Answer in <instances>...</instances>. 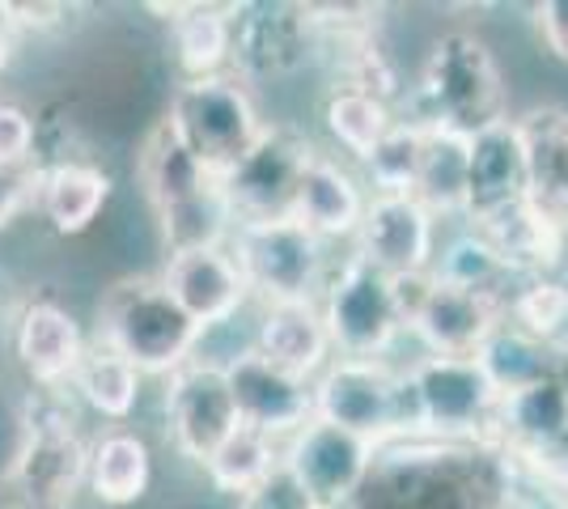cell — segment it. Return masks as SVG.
<instances>
[{"label": "cell", "instance_id": "obj_1", "mask_svg": "<svg viewBox=\"0 0 568 509\" xmlns=\"http://www.w3.org/2000/svg\"><path fill=\"white\" fill-rule=\"evenodd\" d=\"M518 471L497 441L395 437L374 450L365 485L344 509H505Z\"/></svg>", "mask_w": 568, "mask_h": 509}, {"label": "cell", "instance_id": "obj_2", "mask_svg": "<svg viewBox=\"0 0 568 509\" xmlns=\"http://www.w3.org/2000/svg\"><path fill=\"white\" fill-rule=\"evenodd\" d=\"M90 476V441L77 429L72 390L30 387L18 441L0 467V509H77Z\"/></svg>", "mask_w": 568, "mask_h": 509}, {"label": "cell", "instance_id": "obj_3", "mask_svg": "<svg viewBox=\"0 0 568 509\" xmlns=\"http://www.w3.org/2000/svg\"><path fill=\"white\" fill-rule=\"evenodd\" d=\"M412 120L475 136L493 123L509 120V90L497 64V51L471 30H446L428 43L420 81L407 98Z\"/></svg>", "mask_w": 568, "mask_h": 509}, {"label": "cell", "instance_id": "obj_4", "mask_svg": "<svg viewBox=\"0 0 568 509\" xmlns=\"http://www.w3.org/2000/svg\"><path fill=\"white\" fill-rule=\"evenodd\" d=\"M94 339L115 348L119 357L132 362L141 374L166 378L195 357L204 332L170 297L162 276H119L98 302Z\"/></svg>", "mask_w": 568, "mask_h": 509}, {"label": "cell", "instance_id": "obj_5", "mask_svg": "<svg viewBox=\"0 0 568 509\" xmlns=\"http://www.w3.org/2000/svg\"><path fill=\"white\" fill-rule=\"evenodd\" d=\"M314 416L374 446L395 441V437H420L416 399H412L403 365L395 362L335 357L314 378Z\"/></svg>", "mask_w": 568, "mask_h": 509}, {"label": "cell", "instance_id": "obj_6", "mask_svg": "<svg viewBox=\"0 0 568 509\" xmlns=\"http://www.w3.org/2000/svg\"><path fill=\"white\" fill-rule=\"evenodd\" d=\"M166 123L213 179H225L255 149V141L267 128L251 98V85H242L234 73L179 81V90L170 98Z\"/></svg>", "mask_w": 568, "mask_h": 509}, {"label": "cell", "instance_id": "obj_7", "mask_svg": "<svg viewBox=\"0 0 568 509\" xmlns=\"http://www.w3.org/2000/svg\"><path fill=\"white\" fill-rule=\"evenodd\" d=\"M332 246L314 238L297 217L237 225L230 238V255L260 306L281 302H318L332 276Z\"/></svg>", "mask_w": 568, "mask_h": 509}, {"label": "cell", "instance_id": "obj_8", "mask_svg": "<svg viewBox=\"0 0 568 509\" xmlns=\"http://www.w3.org/2000/svg\"><path fill=\"white\" fill-rule=\"evenodd\" d=\"M323 323L332 332L335 357H365V362H390V353L407 336L395 306L390 276L365 264L356 251L332 264V276L318 297Z\"/></svg>", "mask_w": 568, "mask_h": 509}, {"label": "cell", "instance_id": "obj_9", "mask_svg": "<svg viewBox=\"0 0 568 509\" xmlns=\"http://www.w3.org/2000/svg\"><path fill=\"white\" fill-rule=\"evenodd\" d=\"M416 399L420 437L446 441H497L500 390L475 357H416L403 365Z\"/></svg>", "mask_w": 568, "mask_h": 509}, {"label": "cell", "instance_id": "obj_10", "mask_svg": "<svg viewBox=\"0 0 568 509\" xmlns=\"http://www.w3.org/2000/svg\"><path fill=\"white\" fill-rule=\"evenodd\" d=\"M323 60V30L310 4L297 0H251L234 13L230 73L242 85H272L306 73Z\"/></svg>", "mask_w": 568, "mask_h": 509}, {"label": "cell", "instance_id": "obj_11", "mask_svg": "<svg viewBox=\"0 0 568 509\" xmlns=\"http://www.w3.org/2000/svg\"><path fill=\"white\" fill-rule=\"evenodd\" d=\"M314 153L318 149H314L306 132L284 128V123H276V128L267 123L255 149L221 179L237 225H263V221L293 217L297 187H302V174H306Z\"/></svg>", "mask_w": 568, "mask_h": 509}, {"label": "cell", "instance_id": "obj_12", "mask_svg": "<svg viewBox=\"0 0 568 509\" xmlns=\"http://www.w3.org/2000/svg\"><path fill=\"white\" fill-rule=\"evenodd\" d=\"M162 408H166L174 450L195 467L213 459L216 446L242 425L230 395V378H225V362H209V357H191L187 365L166 374Z\"/></svg>", "mask_w": 568, "mask_h": 509}, {"label": "cell", "instance_id": "obj_13", "mask_svg": "<svg viewBox=\"0 0 568 509\" xmlns=\"http://www.w3.org/2000/svg\"><path fill=\"white\" fill-rule=\"evenodd\" d=\"M374 441L348 434L327 420H310L306 429L288 437L281 446V462L293 471V480L306 488V497L323 509H344L365 485L374 467Z\"/></svg>", "mask_w": 568, "mask_h": 509}, {"label": "cell", "instance_id": "obj_14", "mask_svg": "<svg viewBox=\"0 0 568 509\" xmlns=\"http://www.w3.org/2000/svg\"><path fill=\"white\" fill-rule=\"evenodd\" d=\"M225 378H230L237 420L281 446L314 420V383L293 378L288 369L272 365L255 348H242L237 357H230Z\"/></svg>", "mask_w": 568, "mask_h": 509}, {"label": "cell", "instance_id": "obj_15", "mask_svg": "<svg viewBox=\"0 0 568 509\" xmlns=\"http://www.w3.org/2000/svg\"><path fill=\"white\" fill-rule=\"evenodd\" d=\"M437 225L416 195H374L353 238V251L386 276H416L433 272L437 259Z\"/></svg>", "mask_w": 568, "mask_h": 509}, {"label": "cell", "instance_id": "obj_16", "mask_svg": "<svg viewBox=\"0 0 568 509\" xmlns=\"http://www.w3.org/2000/svg\"><path fill=\"white\" fill-rule=\"evenodd\" d=\"M85 344L90 336L81 332V323L51 293L26 297L13 311V357L30 378V387L69 390L72 374L85 357Z\"/></svg>", "mask_w": 568, "mask_h": 509}, {"label": "cell", "instance_id": "obj_17", "mask_svg": "<svg viewBox=\"0 0 568 509\" xmlns=\"http://www.w3.org/2000/svg\"><path fill=\"white\" fill-rule=\"evenodd\" d=\"M162 285L170 297L191 315L200 332L221 327L251 302V289L237 272L230 246H204V251H179L162 267Z\"/></svg>", "mask_w": 568, "mask_h": 509}, {"label": "cell", "instance_id": "obj_18", "mask_svg": "<svg viewBox=\"0 0 568 509\" xmlns=\"http://www.w3.org/2000/svg\"><path fill=\"white\" fill-rule=\"evenodd\" d=\"M505 306L479 293L454 289L433 276L425 306L407 323V336L425 348V357H479V348L500 327Z\"/></svg>", "mask_w": 568, "mask_h": 509}, {"label": "cell", "instance_id": "obj_19", "mask_svg": "<svg viewBox=\"0 0 568 509\" xmlns=\"http://www.w3.org/2000/svg\"><path fill=\"white\" fill-rule=\"evenodd\" d=\"M526 200V149H521L518 123L500 120L471 136V157H467V204L463 221L497 217Z\"/></svg>", "mask_w": 568, "mask_h": 509}, {"label": "cell", "instance_id": "obj_20", "mask_svg": "<svg viewBox=\"0 0 568 509\" xmlns=\"http://www.w3.org/2000/svg\"><path fill=\"white\" fill-rule=\"evenodd\" d=\"M514 123L526 149V195L568 243V111L530 106Z\"/></svg>", "mask_w": 568, "mask_h": 509}, {"label": "cell", "instance_id": "obj_21", "mask_svg": "<svg viewBox=\"0 0 568 509\" xmlns=\"http://www.w3.org/2000/svg\"><path fill=\"white\" fill-rule=\"evenodd\" d=\"M365 204H369V187H361L353 170L327 157V153H314L306 174H302V187H297L293 217L302 221L314 238L335 246L356 238Z\"/></svg>", "mask_w": 568, "mask_h": 509}, {"label": "cell", "instance_id": "obj_22", "mask_svg": "<svg viewBox=\"0 0 568 509\" xmlns=\"http://www.w3.org/2000/svg\"><path fill=\"white\" fill-rule=\"evenodd\" d=\"M251 348L263 353L272 365L288 369L293 378H302V383H314L335 362L332 332L323 323L318 302L260 306V327H255V344Z\"/></svg>", "mask_w": 568, "mask_h": 509}, {"label": "cell", "instance_id": "obj_23", "mask_svg": "<svg viewBox=\"0 0 568 509\" xmlns=\"http://www.w3.org/2000/svg\"><path fill=\"white\" fill-rule=\"evenodd\" d=\"M149 13H162V22H170V51L183 81L230 73L237 4L187 0V4H149Z\"/></svg>", "mask_w": 568, "mask_h": 509}, {"label": "cell", "instance_id": "obj_24", "mask_svg": "<svg viewBox=\"0 0 568 509\" xmlns=\"http://www.w3.org/2000/svg\"><path fill=\"white\" fill-rule=\"evenodd\" d=\"M111 174L90 157H48L39 162V217L55 234L77 238L85 234L102 208L111 204Z\"/></svg>", "mask_w": 568, "mask_h": 509}, {"label": "cell", "instance_id": "obj_25", "mask_svg": "<svg viewBox=\"0 0 568 509\" xmlns=\"http://www.w3.org/2000/svg\"><path fill=\"white\" fill-rule=\"evenodd\" d=\"M136 179L144 187V200L153 204V213H166L174 204H183L204 187H213L216 179L187 153V145L174 136L166 115L144 132L141 153H136Z\"/></svg>", "mask_w": 568, "mask_h": 509}, {"label": "cell", "instance_id": "obj_26", "mask_svg": "<svg viewBox=\"0 0 568 509\" xmlns=\"http://www.w3.org/2000/svg\"><path fill=\"white\" fill-rule=\"evenodd\" d=\"M153 485V450L136 429H106L90 441V476L85 488L102 506L128 509L136 506Z\"/></svg>", "mask_w": 568, "mask_h": 509}, {"label": "cell", "instance_id": "obj_27", "mask_svg": "<svg viewBox=\"0 0 568 509\" xmlns=\"http://www.w3.org/2000/svg\"><path fill=\"white\" fill-rule=\"evenodd\" d=\"M141 383L144 374L136 365L123 362L115 348H106L102 339H90L85 344V357H81L77 374H72L69 390L85 408H94L102 420L123 425L128 416L136 413V404H141Z\"/></svg>", "mask_w": 568, "mask_h": 509}, {"label": "cell", "instance_id": "obj_28", "mask_svg": "<svg viewBox=\"0 0 568 509\" xmlns=\"http://www.w3.org/2000/svg\"><path fill=\"white\" fill-rule=\"evenodd\" d=\"M433 276H437L442 285H454V289L493 297V302H500V306H509V297H514L518 285L526 281V276H518V272L505 264V259H500L497 251L484 243L475 230L454 234L450 243L437 251Z\"/></svg>", "mask_w": 568, "mask_h": 509}, {"label": "cell", "instance_id": "obj_29", "mask_svg": "<svg viewBox=\"0 0 568 509\" xmlns=\"http://www.w3.org/2000/svg\"><path fill=\"white\" fill-rule=\"evenodd\" d=\"M556 357H560V348H551L547 339L530 336L514 318H500V327L488 336V344L479 348L475 362L484 365V374L493 378V387L505 399L514 390L535 387V383L551 378L556 374Z\"/></svg>", "mask_w": 568, "mask_h": 509}, {"label": "cell", "instance_id": "obj_30", "mask_svg": "<svg viewBox=\"0 0 568 509\" xmlns=\"http://www.w3.org/2000/svg\"><path fill=\"white\" fill-rule=\"evenodd\" d=\"M467 157H471V136H458L446 128H428L425 162H420V179H416V200L425 204L437 221H463V204H467Z\"/></svg>", "mask_w": 568, "mask_h": 509}, {"label": "cell", "instance_id": "obj_31", "mask_svg": "<svg viewBox=\"0 0 568 509\" xmlns=\"http://www.w3.org/2000/svg\"><path fill=\"white\" fill-rule=\"evenodd\" d=\"M395 120H399V106H390L378 94H365V90H348V85H332V94L323 102V123H327L332 141L361 166L369 162V153L378 149Z\"/></svg>", "mask_w": 568, "mask_h": 509}, {"label": "cell", "instance_id": "obj_32", "mask_svg": "<svg viewBox=\"0 0 568 509\" xmlns=\"http://www.w3.org/2000/svg\"><path fill=\"white\" fill-rule=\"evenodd\" d=\"M276 467H281V441H272V437L237 425L234 434L216 446L213 459L204 462V476H209V485H213L216 492L242 501V497L255 492Z\"/></svg>", "mask_w": 568, "mask_h": 509}, {"label": "cell", "instance_id": "obj_33", "mask_svg": "<svg viewBox=\"0 0 568 509\" xmlns=\"http://www.w3.org/2000/svg\"><path fill=\"white\" fill-rule=\"evenodd\" d=\"M425 141L428 123L403 115L390 123V132L378 141V149L369 153L365 174H369V192L374 195H412L416 179H420V162H425Z\"/></svg>", "mask_w": 568, "mask_h": 509}, {"label": "cell", "instance_id": "obj_34", "mask_svg": "<svg viewBox=\"0 0 568 509\" xmlns=\"http://www.w3.org/2000/svg\"><path fill=\"white\" fill-rule=\"evenodd\" d=\"M39 204V162H0V234Z\"/></svg>", "mask_w": 568, "mask_h": 509}, {"label": "cell", "instance_id": "obj_35", "mask_svg": "<svg viewBox=\"0 0 568 509\" xmlns=\"http://www.w3.org/2000/svg\"><path fill=\"white\" fill-rule=\"evenodd\" d=\"M0 162H39V120L13 98H0Z\"/></svg>", "mask_w": 568, "mask_h": 509}, {"label": "cell", "instance_id": "obj_36", "mask_svg": "<svg viewBox=\"0 0 568 509\" xmlns=\"http://www.w3.org/2000/svg\"><path fill=\"white\" fill-rule=\"evenodd\" d=\"M237 509H314V501L306 497V488L293 480V471L281 462L255 492H246L237 501Z\"/></svg>", "mask_w": 568, "mask_h": 509}, {"label": "cell", "instance_id": "obj_37", "mask_svg": "<svg viewBox=\"0 0 568 509\" xmlns=\"http://www.w3.org/2000/svg\"><path fill=\"white\" fill-rule=\"evenodd\" d=\"M530 22H535V34L560 64H568V0H544L530 9Z\"/></svg>", "mask_w": 568, "mask_h": 509}, {"label": "cell", "instance_id": "obj_38", "mask_svg": "<svg viewBox=\"0 0 568 509\" xmlns=\"http://www.w3.org/2000/svg\"><path fill=\"white\" fill-rule=\"evenodd\" d=\"M13 18H18V30H60L69 26L72 4H18L13 0Z\"/></svg>", "mask_w": 568, "mask_h": 509}, {"label": "cell", "instance_id": "obj_39", "mask_svg": "<svg viewBox=\"0 0 568 509\" xmlns=\"http://www.w3.org/2000/svg\"><path fill=\"white\" fill-rule=\"evenodd\" d=\"M505 509H568V497L518 480V488H514V497H509V506H505Z\"/></svg>", "mask_w": 568, "mask_h": 509}, {"label": "cell", "instance_id": "obj_40", "mask_svg": "<svg viewBox=\"0 0 568 509\" xmlns=\"http://www.w3.org/2000/svg\"><path fill=\"white\" fill-rule=\"evenodd\" d=\"M18 18H13V0H0V73L13 64V51H18Z\"/></svg>", "mask_w": 568, "mask_h": 509}, {"label": "cell", "instance_id": "obj_41", "mask_svg": "<svg viewBox=\"0 0 568 509\" xmlns=\"http://www.w3.org/2000/svg\"><path fill=\"white\" fill-rule=\"evenodd\" d=\"M556 378H560V387L568 390V348H560V357H556Z\"/></svg>", "mask_w": 568, "mask_h": 509}, {"label": "cell", "instance_id": "obj_42", "mask_svg": "<svg viewBox=\"0 0 568 509\" xmlns=\"http://www.w3.org/2000/svg\"><path fill=\"white\" fill-rule=\"evenodd\" d=\"M0 306H4V285H0Z\"/></svg>", "mask_w": 568, "mask_h": 509}, {"label": "cell", "instance_id": "obj_43", "mask_svg": "<svg viewBox=\"0 0 568 509\" xmlns=\"http://www.w3.org/2000/svg\"><path fill=\"white\" fill-rule=\"evenodd\" d=\"M314 509H323V506H314Z\"/></svg>", "mask_w": 568, "mask_h": 509}]
</instances>
